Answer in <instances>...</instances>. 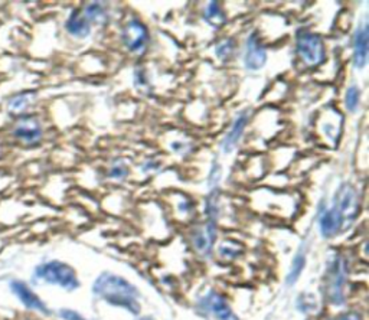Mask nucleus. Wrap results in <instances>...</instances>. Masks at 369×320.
<instances>
[{"mask_svg": "<svg viewBox=\"0 0 369 320\" xmlns=\"http://www.w3.org/2000/svg\"><path fill=\"white\" fill-rule=\"evenodd\" d=\"M93 290L98 297L107 300L113 306L127 309L133 315L140 312L139 290L120 275L102 273L96 280Z\"/></svg>", "mask_w": 369, "mask_h": 320, "instance_id": "nucleus-1", "label": "nucleus"}, {"mask_svg": "<svg viewBox=\"0 0 369 320\" xmlns=\"http://www.w3.org/2000/svg\"><path fill=\"white\" fill-rule=\"evenodd\" d=\"M348 283V263L342 254H333L329 258L326 275H324V295L332 304L345 303Z\"/></svg>", "mask_w": 369, "mask_h": 320, "instance_id": "nucleus-2", "label": "nucleus"}, {"mask_svg": "<svg viewBox=\"0 0 369 320\" xmlns=\"http://www.w3.org/2000/svg\"><path fill=\"white\" fill-rule=\"evenodd\" d=\"M35 277L48 284L60 286L65 290H76L80 286L77 274L72 267L61 261H49L36 267Z\"/></svg>", "mask_w": 369, "mask_h": 320, "instance_id": "nucleus-3", "label": "nucleus"}, {"mask_svg": "<svg viewBox=\"0 0 369 320\" xmlns=\"http://www.w3.org/2000/svg\"><path fill=\"white\" fill-rule=\"evenodd\" d=\"M296 51L303 61L304 65L309 68L317 67L324 61V43L320 35L310 32V31H299L298 42H296Z\"/></svg>", "mask_w": 369, "mask_h": 320, "instance_id": "nucleus-4", "label": "nucleus"}, {"mask_svg": "<svg viewBox=\"0 0 369 320\" xmlns=\"http://www.w3.org/2000/svg\"><path fill=\"white\" fill-rule=\"evenodd\" d=\"M333 207L336 208L339 218H341L342 229L348 228V225L355 221L359 212V196L357 189L352 185H344L337 194Z\"/></svg>", "mask_w": 369, "mask_h": 320, "instance_id": "nucleus-5", "label": "nucleus"}, {"mask_svg": "<svg viewBox=\"0 0 369 320\" xmlns=\"http://www.w3.org/2000/svg\"><path fill=\"white\" fill-rule=\"evenodd\" d=\"M216 241V222L206 221L205 225L195 229L192 234V245L201 255H211Z\"/></svg>", "mask_w": 369, "mask_h": 320, "instance_id": "nucleus-6", "label": "nucleus"}, {"mask_svg": "<svg viewBox=\"0 0 369 320\" xmlns=\"http://www.w3.org/2000/svg\"><path fill=\"white\" fill-rule=\"evenodd\" d=\"M147 39H149V32H147V27L142 22L133 19L126 25L123 41L128 51L140 52L146 47Z\"/></svg>", "mask_w": 369, "mask_h": 320, "instance_id": "nucleus-7", "label": "nucleus"}, {"mask_svg": "<svg viewBox=\"0 0 369 320\" xmlns=\"http://www.w3.org/2000/svg\"><path fill=\"white\" fill-rule=\"evenodd\" d=\"M244 62L245 67L251 71H258L267 62V51H265L257 34H251L247 41V52Z\"/></svg>", "mask_w": 369, "mask_h": 320, "instance_id": "nucleus-8", "label": "nucleus"}, {"mask_svg": "<svg viewBox=\"0 0 369 320\" xmlns=\"http://www.w3.org/2000/svg\"><path fill=\"white\" fill-rule=\"evenodd\" d=\"M10 288H12V292L18 296V299L25 304V306L27 309H32V310H38L41 313H45L48 315L49 310L47 308V304L43 303L31 288H29L26 286V283L23 282H19V280H14L10 284Z\"/></svg>", "mask_w": 369, "mask_h": 320, "instance_id": "nucleus-9", "label": "nucleus"}, {"mask_svg": "<svg viewBox=\"0 0 369 320\" xmlns=\"http://www.w3.org/2000/svg\"><path fill=\"white\" fill-rule=\"evenodd\" d=\"M368 41H369V27L364 21L358 26L355 36H353V65L357 68H364L368 61Z\"/></svg>", "mask_w": 369, "mask_h": 320, "instance_id": "nucleus-10", "label": "nucleus"}, {"mask_svg": "<svg viewBox=\"0 0 369 320\" xmlns=\"http://www.w3.org/2000/svg\"><path fill=\"white\" fill-rule=\"evenodd\" d=\"M13 136L29 144L36 143L42 137L41 123L35 117H25L18 122L13 130Z\"/></svg>", "mask_w": 369, "mask_h": 320, "instance_id": "nucleus-11", "label": "nucleus"}, {"mask_svg": "<svg viewBox=\"0 0 369 320\" xmlns=\"http://www.w3.org/2000/svg\"><path fill=\"white\" fill-rule=\"evenodd\" d=\"M202 306L211 312L218 320H238V317L234 315L227 300L216 293H210L202 301Z\"/></svg>", "mask_w": 369, "mask_h": 320, "instance_id": "nucleus-12", "label": "nucleus"}, {"mask_svg": "<svg viewBox=\"0 0 369 320\" xmlns=\"http://www.w3.org/2000/svg\"><path fill=\"white\" fill-rule=\"evenodd\" d=\"M319 227H320V234L324 238H332V237H335L339 231L342 229L341 218H339V214H337L335 207H332L328 211H324L320 215Z\"/></svg>", "mask_w": 369, "mask_h": 320, "instance_id": "nucleus-13", "label": "nucleus"}, {"mask_svg": "<svg viewBox=\"0 0 369 320\" xmlns=\"http://www.w3.org/2000/svg\"><path fill=\"white\" fill-rule=\"evenodd\" d=\"M248 113H243L240 114L237 120L234 122L232 124V128L230 130V133L227 135L224 143H223V149L225 153H230L235 149V146H237V143L240 141V139L243 137V133H244V130L247 127V123H248Z\"/></svg>", "mask_w": 369, "mask_h": 320, "instance_id": "nucleus-14", "label": "nucleus"}, {"mask_svg": "<svg viewBox=\"0 0 369 320\" xmlns=\"http://www.w3.org/2000/svg\"><path fill=\"white\" fill-rule=\"evenodd\" d=\"M67 31L77 36V38H85L90 35V22L85 19V16H81L80 10H74L65 23Z\"/></svg>", "mask_w": 369, "mask_h": 320, "instance_id": "nucleus-15", "label": "nucleus"}, {"mask_svg": "<svg viewBox=\"0 0 369 320\" xmlns=\"http://www.w3.org/2000/svg\"><path fill=\"white\" fill-rule=\"evenodd\" d=\"M34 98H35L34 91H25V93L16 94V95H13L9 98L8 107L14 114H22V113H25V110H27L29 107L32 106Z\"/></svg>", "mask_w": 369, "mask_h": 320, "instance_id": "nucleus-16", "label": "nucleus"}, {"mask_svg": "<svg viewBox=\"0 0 369 320\" xmlns=\"http://www.w3.org/2000/svg\"><path fill=\"white\" fill-rule=\"evenodd\" d=\"M243 253V244L235 240H225L219 244L218 249V255L223 260H234L237 258Z\"/></svg>", "mask_w": 369, "mask_h": 320, "instance_id": "nucleus-17", "label": "nucleus"}, {"mask_svg": "<svg viewBox=\"0 0 369 320\" xmlns=\"http://www.w3.org/2000/svg\"><path fill=\"white\" fill-rule=\"evenodd\" d=\"M304 266H306V254H304V249L302 247L300 251L296 254V257H294L290 273L287 275V283L290 286H293L294 283L298 282V279L300 277V274H302Z\"/></svg>", "mask_w": 369, "mask_h": 320, "instance_id": "nucleus-18", "label": "nucleus"}, {"mask_svg": "<svg viewBox=\"0 0 369 320\" xmlns=\"http://www.w3.org/2000/svg\"><path fill=\"white\" fill-rule=\"evenodd\" d=\"M205 19H206V22H210L212 26H221L223 23H225V14H224L223 9H221L219 3L211 2L208 6H206Z\"/></svg>", "mask_w": 369, "mask_h": 320, "instance_id": "nucleus-19", "label": "nucleus"}, {"mask_svg": "<svg viewBox=\"0 0 369 320\" xmlns=\"http://www.w3.org/2000/svg\"><path fill=\"white\" fill-rule=\"evenodd\" d=\"M218 202H219V192H218V189H214V191L206 196V203H205V212H206L208 221L216 222L218 212H219Z\"/></svg>", "mask_w": 369, "mask_h": 320, "instance_id": "nucleus-20", "label": "nucleus"}, {"mask_svg": "<svg viewBox=\"0 0 369 320\" xmlns=\"http://www.w3.org/2000/svg\"><path fill=\"white\" fill-rule=\"evenodd\" d=\"M234 49H235L234 39H225V41L218 43L216 48H215V52H216V56L219 58V60L225 61V60H228L230 56H232Z\"/></svg>", "mask_w": 369, "mask_h": 320, "instance_id": "nucleus-21", "label": "nucleus"}, {"mask_svg": "<svg viewBox=\"0 0 369 320\" xmlns=\"http://www.w3.org/2000/svg\"><path fill=\"white\" fill-rule=\"evenodd\" d=\"M359 98H361V93L357 89V87H349L346 94H345V106L349 111H355L358 104H359Z\"/></svg>", "mask_w": 369, "mask_h": 320, "instance_id": "nucleus-22", "label": "nucleus"}, {"mask_svg": "<svg viewBox=\"0 0 369 320\" xmlns=\"http://www.w3.org/2000/svg\"><path fill=\"white\" fill-rule=\"evenodd\" d=\"M102 18H106V12L100 3H91L85 8L87 21H102Z\"/></svg>", "mask_w": 369, "mask_h": 320, "instance_id": "nucleus-23", "label": "nucleus"}, {"mask_svg": "<svg viewBox=\"0 0 369 320\" xmlns=\"http://www.w3.org/2000/svg\"><path fill=\"white\" fill-rule=\"evenodd\" d=\"M126 174H127V169H126V166H123V165H115V166H113L111 170H110V176H111V178H117V179H119V178L126 176Z\"/></svg>", "mask_w": 369, "mask_h": 320, "instance_id": "nucleus-24", "label": "nucleus"}, {"mask_svg": "<svg viewBox=\"0 0 369 320\" xmlns=\"http://www.w3.org/2000/svg\"><path fill=\"white\" fill-rule=\"evenodd\" d=\"M61 316H63V319H65V320H85V319H84L82 316H80L77 312L68 310V309L61 310Z\"/></svg>", "mask_w": 369, "mask_h": 320, "instance_id": "nucleus-25", "label": "nucleus"}, {"mask_svg": "<svg viewBox=\"0 0 369 320\" xmlns=\"http://www.w3.org/2000/svg\"><path fill=\"white\" fill-rule=\"evenodd\" d=\"M219 179H221V166H218L216 163H214V168H212L211 174H210V185L212 186Z\"/></svg>", "mask_w": 369, "mask_h": 320, "instance_id": "nucleus-26", "label": "nucleus"}, {"mask_svg": "<svg viewBox=\"0 0 369 320\" xmlns=\"http://www.w3.org/2000/svg\"><path fill=\"white\" fill-rule=\"evenodd\" d=\"M337 320H362L361 315L355 313V312H348L345 315H342Z\"/></svg>", "mask_w": 369, "mask_h": 320, "instance_id": "nucleus-27", "label": "nucleus"}, {"mask_svg": "<svg viewBox=\"0 0 369 320\" xmlns=\"http://www.w3.org/2000/svg\"><path fill=\"white\" fill-rule=\"evenodd\" d=\"M139 320H155L153 317H142V319H139Z\"/></svg>", "mask_w": 369, "mask_h": 320, "instance_id": "nucleus-28", "label": "nucleus"}]
</instances>
